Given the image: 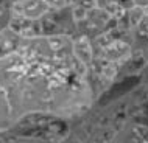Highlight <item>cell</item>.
Listing matches in <instances>:
<instances>
[{"mask_svg": "<svg viewBox=\"0 0 148 143\" xmlns=\"http://www.w3.org/2000/svg\"><path fill=\"white\" fill-rule=\"evenodd\" d=\"M50 11L51 10L45 0H16L11 5L13 16H19V17H25L38 22H41V19L45 17Z\"/></svg>", "mask_w": 148, "mask_h": 143, "instance_id": "6da1fadb", "label": "cell"}, {"mask_svg": "<svg viewBox=\"0 0 148 143\" xmlns=\"http://www.w3.org/2000/svg\"><path fill=\"white\" fill-rule=\"evenodd\" d=\"M22 42L23 39H21L17 34H14L8 27L0 30V59L16 53L21 48Z\"/></svg>", "mask_w": 148, "mask_h": 143, "instance_id": "7a4b0ae2", "label": "cell"}, {"mask_svg": "<svg viewBox=\"0 0 148 143\" xmlns=\"http://www.w3.org/2000/svg\"><path fill=\"white\" fill-rule=\"evenodd\" d=\"M72 51H73V58L83 65L90 64L92 58H94V48H92L90 41L86 36H79L72 42Z\"/></svg>", "mask_w": 148, "mask_h": 143, "instance_id": "3957f363", "label": "cell"}, {"mask_svg": "<svg viewBox=\"0 0 148 143\" xmlns=\"http://www.w3.org/2000/svg\"><path fill=\"white\" fill-rule=\"evenodd\" d=\"M137 28H139V36L145 39V45L148 47V16L142 17V20L137 23Z\"/></svg>", "mask_w": 148, "mask_h": 143, "instance_id": "277c9868", "label": "cell"}, {"mask_svg": "<svg viewBox=\"0 0 148 143\" xmlns=\"http://www.w3.org/2000/svg\"><path fill=\"white\" fill-rule=\"evenodd\" d=\"M11 19V8H5L3 5H0V30L6 28L5 23L10 22Z\"/></svg>", "mask_w": 148, "mask_h": 143, "instance_id": "5b68a950", "label": "cell"}, {"mask_svg": "<svg viewBox=\"0 0 148 143\" xmlns=\"http://www.w3.org/2000/svg\"><path fill=\"white\" fill-rule=\"evenodd\" d=\"M47 5L50 6V10H59V8H64L67 3V0H45Z\"/></svg>", "mask_w": 148, "mask_h": 143, "instance_id": "8992f818", "label": "cell"}]
</instances>
